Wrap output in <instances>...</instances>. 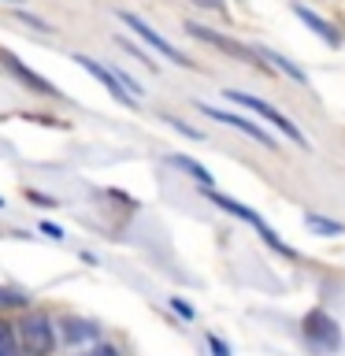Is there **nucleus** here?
Returning a JSON list of instances; mask_svg holds the SVG:
<instances>
[{"mask_svg": "<svg viewBox=\"0 0 345 356\" xmlns=\"http://www.w3.org/2000/svg\"><path fill=\"white\" fill-rule=\"evenodd\" d=\"M227 100H234V104H241V108L256 111V115H260V119H267V122H271V127H275L278 134H286L289 141H297L300 149H308V138L297 130V122H289V119L282 115V111H278V108H271L267 100H260V97H249V93H241V89H227Z\"/></svg>", "mask_w": 345, "mask_h": 356, "instance_id": "f257e3e1", "label": "nucleus"}, {"mask_svg": "<svg viewBox=\"0 0 345 356\" xmlns=\"http://www.w3.org/2000/svg\"><path fill=\"white\" fill-rule=\"evenodd\" d=\"M208 200H211V204H216V208H223V211H230V216H238V219H245V222H249V227H256V230H260V238H264L267 245H271L275 252H282V256H294V249H289V245H286L282 238H278V234H275L271 227H267V222H264L260 216H256L252 208H245V204H238V200H230V197H223V193H216V189H208Z\"/></svg>", "mask_w": 345, "mask_h": 356, "instance_id": "f03ea898", "label": "nucleus"}, {"mask_svg": "<svg viewBox=\"0 0 345 356\" xmlns=\"http://www.w3.org/2000/svg\"><path fill=\"white\" fill-rule=\"evenodd\" d=\"M119 19H122V26H130V30H134V33H138V38L145 41V44H152V49L163 56V60H171V63H178V67H189L186 56L178 52V49H175V44L163 38L160 30H152V26H149V22H145L141 15H134V11H119Z\"/></svg>", "mask_w": 345, "mask_h": 356, "instance_id": "7ed1b4c3", "label": "nucleus"}, {"mask_svg": "<svg viewBox=\"0 0 345 356\" xmlns=\"http://www.w3.org/2000/svg\"><path fill=\"white\" fill-rule=\"evenodd\" d=\"M200 111H204L208 119L223 122V127H234V130L249 134V138H252V141H260L264 149H275V138H271V134H267L264 127H256L252 119H245V115H234V111H219V108H211V104H200Z\"/></svg>", "mask_w": 345, "mask_h": 356, "instance_id": "20e7f679", "label": "nucleus"}, {"mask_svg": "<svg viewBox=\"0 0 345 356\" xmlns=\"http://www.w3.org/2000/svg\"><path fill=\"white\" fill-rule=\"evenodd\" d=\"M22 345L33 353V356H49L52 353V345H56V338H52V323L45 319V316H30V319H22Z\"/></svg>", "mask_w": 345, "mask_h": 356, "instance_id": "39448f33", "label": "nucleus"}, {"mask_svg": "<svg viewBox=\"0 0 345 356\" xmlns=\"http://www.w3.org/2000/svg\"><path fill=\"white\" fill-rule=\"evenodd\" d=\"M74 63H78V67H82V71H89V74H93V78H97V82H100V86H104V89H108V93H111V100H119V104H127V108H130V104H138V100H134V97L127 93V89H122V86L115 82V74H111V71H108V67H104V63H97V60H89V56H82V52H78V56H74Z\"/></svg>", "mask_w": 345, "mask_h": 356, "instance_id": "423d86ee", "label": "nucleus"}, {"mask_svg": "<svg viewBox=\"0 0 345 356\" xmlns=\"http://www.w3.org/2000/svg\"><path fill=\"white\" fill-rule=\"evenodd\" d=\"M305 334H308L312 341L327 345V349H338V345H342V330H338V323H334L330 316H323V312H312V316H308Z\"/></svg>", "mask_w": 345, "mask_h": 356, "instance_id": "0eeeda50", "label": "nucleus"}, {"mask_svg": "<svg viewBox=\"0 0 345 356\" xmlns=\"http://www.w3.org/2000/svg\"><path fill=\"white\" fill-rule=\"evenodd\" d=\"M0 60H4V67H8V71H15V74L22 78V82H26V86L33 89V93H45V97H56V93H60V89H56V86L49 82V78H41L38 71H30V67L22 63L15 52H4V56H0Z\"/></svg>", "mask_w": 345, "mask_h": 356, "instance_id": "6e6552de", "label": "nucleus"}, {"mask_svg": "<svg viewBox=\"0 0 345 356\" xmlns=\"http://www.w3.org/2000/svg\"><path fill=\"white\" fill-rule=\"evenodd\" d=\"M186 33H193V38L208 41V44H216V49H223V52H234V56H249V52H245V49H241L238 41L223 38V33H211L208 26H200V22H186Z\"/></svg>", "mask_w": 345, "mask_h": 356, "instance_id": "1a4fd4ad", "label": "nucleus"}, {"mask_svg": "<svg viewBox=\"0 0 345 356\" xmlns=\"http://www.w3.org/2000/svg\"><path fill=\"white\" fill-rule=\"evenodd\" d=\"M294 15H297L300 22H308V26L316 30V33H319V38L327 41V44H338V41H342L338 33H334V26H330V22H327V19H319L312 8H305V4H294Z\"/></svg>", "mask_w": 345, "mask_h": 356, "instance_id": "9d476101", "label": "nucleus"}, {"mask_svg": "<svg viewBox=\"0 0 345 356\" xmlns=\"http://www.w3.org/2000/svg\"><path fill=\"white\" fill-rule=\"evenodd\" d=\"M167 163L182 167V171H186V175H193V178H197V182L204 186V189H211V182H216V178H211V171H208V167H200L197 160H189V156H167Z\"/></svg>", "mask_w": 345, "mask_h": 356, "instance_id": "9b49d317", "label": "nucleus"}, {"mask_svg": "<svg viewBox=\"0 0 345 356\" xmlns=\"http://www.w3.org/2000/svg\"><path fill=\"white\" fill-rule=\"evenodd\" d=\"M260 56H264V60H271L275 67H278V71H286L289 78H294V82L297 86H308V78H305V71H300V67L297 63H289L286 60V56H278V52H271V49H260Z\"/></svg>", "mask_w": 345, "mask_h": 356, "instance_id": "f8f14e48", "label": "nucleus"}, {"mask_svg": "<svg viewBox=\"0 0 345 356\" xmlns=\"http://www.w3.org/2000/svg\"><path fill=\"white\" fill-rule=\"evenodd\" d=\"M63 327H67V341H97L100 338V330L89 327V323H71L67 319Z\"/></svg>", "mask_w": 345, "mask_h": 356, "instance_id": "ddd939ff", "label": "nucleus"}, {"mask_svg": "<svg viewBox=\"0 0 345 356\" xmlns=\"http://www.w3.org/2000/svg\"><path fill=\"white\" fill-rule=\"evenodd\" d=\"M305 222L312 230H319V234H334V238H338V234H345V227L342 222H334V219H323V216H316V211H308L305 216Z\"/></svg>", "mask_w": 345, "mask_h": 356, "instance_id": "4468645a", "label": "nucleus"}, {"mask_svg": "<svg viewBox=\"0 0 345 356\" xmlns=\"http://www.w3.org/2000/svg\"><path fill=\"white\" fill-rule=\"evenodd\" d=\"M0 356H19V341L4 319H0Z\"/></svg>", "mask_w": 345, "mask_h": 356, "instance_id": "2eb2a0df", "label": "nucleus"}, {"mask_svg": "<svg viewBox=\"0 0 345 356\" xmlns=\"http://www.w3.org/2000/svg\"><path fill=\"white\" fill-rule=\"evenodd\" d=\"M163 122H167V127H175L178 134H186V138H193V141H200V130H193V127H189V122H182V119H175V115H160Z\"/></svg>", "mask_w": 345, "mask_h": 356, "instance_id": "dca6fc26", "label": "nucleus"}, {"mask_svg": "<svg viewBox=\"0 0 345 356\" xmlns=\"http://www.w3.org/2000/svg\"><path fill=\"white\" fill-rule=\"evenodd\" d=\"M119 44H122V49H127V52L134 56V60H141L145 67H152V71H156V60H149V56H145L141 49H134V44H130V38H119Z\"/></svg>", "mask_w": 345, "mask_h": 356, "instance_id": "f3484780", "label": "nucleus"}, {"mask_svg": "<svg viewBox=\"0 0 345 356\" xmlns=\"http://www.w3.org/2000/svg\"><path fill=\"white\" fill-rule=\"evenodd\" d=\"M171 308H175L178 316H182V319H193V308H189V305H186L182 297H171Z\"/></svg>", "mask_w": 345, "mask_h": 356, "instance_id": "a211bd4d", "label": "nucleus"}, {"mask_svg": "<svg viewBox=\"0 0 345 356\" xmlns=\"http://www.w3.org/2000/svg\"><path fill=\"white\" fill-rule=\"evenodd\" d=\"M208 345H211V356H230V349H227V341H219L216 334H208Z\"/></svg>", "mask_w": 345, "mask_h": 356, "instance_id": "6ab92c4d", "label": "nucleus"}, {"mask_svg": "<svg viewBox=\"0 0 345 356\" xmlns=\"http://www.w3.org/2000/svg\"><path fill=\"white\" fill-rule=\"evenodd\" d=\"M19 300H22V297L8 293V289H0V308H4V305H19Z\"/></svg>", "mask_w": 345, "mask_h": 356, "instance_id": "aec40b11", "label": "nucleus"}, {"mask_svg": "<svg viewBox=\"0 0 345 356\" xmlns=\"http://www.w3.org/2000/svg\"><path fill=\"white\" fill-rule=\"evenodd\" d=\"M41 230H45V234H49V238H63V230H60V227H56V222H41Z\"/></svg>", "mask_w": 345, "mask_h": 356, "instance_id": "412c9836", "label": "nucleus"}, {"mask_svg": "<svg viewBox=\"0 0 345 356\" xmlns=\"http://www.w3.org/2000/svg\"><path fill=\"white\" fill-rule=\"evenodd\" d=\"M89 356H119L115 349H111V345H97V349L93 353H89Z\"/></svg>", "mask_w": 345, "mask_h": 356, "instance_id": "4be33fe9", "label": "nucleus"}, {"mask_svg": "<svg viewBox=\"0 0 345 356\" xmlns=\"http://www.w3.org/2000/svg\"><path fill=\"white\" fill-rule=\"evenodd\" d=\"M193 4H200V8H223V0H193Z\"/></svg>", "mask_w": 345, "mask_h": 356, "instance_id": "5701e85b", "label": "nucleus"}, {"mask_svg": "<svg viewBox=\"0 0 345 356\" xmlns=\"http://www.w3.org/2000/svg\"><path fill=\"white\" fill-rule=\"evenodd\" d=\"M4 4H19V0H4Z\"/></svg>", "mask_w": 345, "mask_h": 356, "instance_id": "b1692460", "label": "nucleus"}, {"mask_svg": "<svg viewBox=\"0 0 345 356\" xmlns=\"http://www.w3.org/2000/svg\"><path fill=\"white\" fill-rule=\"evenodd\" d=\"M0 208H4V200H0Z\"/></svg>", "mask_w": 345, "mask_h": 356, "instance_id": "393cba45", "label": "nucleus"}]
</instances>
